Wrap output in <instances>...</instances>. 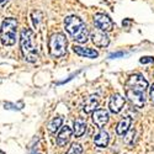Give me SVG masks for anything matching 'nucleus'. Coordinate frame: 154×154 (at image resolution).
<instances>
[{
	"instance_id": "nucleus-8",
	"label": "nucleus",
	"mask_w": 154,
	"mask_h": 154,
	"mask_svg": "<svg viewBox=\"0 0 154 154\" xmlns=\"http://www.w3.org/2000/svg\"><path fill=\"white\" fill-rule=\"evenodd\" d=\"M90 38L95 46L97 47H107L110 43V38L109 36L104 32V31H100V30H94L90 32Z\"/></svg>"
},
{
	"instance_id": "nucleus-15",
	"label": "nucleus",
	"mask_w": 154,
	"mask_h": 154,
	"mask_svg": "<svg viewBox=\"0 0 154 154\" xmlns=\"http://www.w3.org/2000/svg\"><path fill=\"white\" fill-rule=\"evenodd\" d=\"M109 140H110L109 133L105 132V131H100V132L94 137V143H95L96 147H99V148H105V147H107Z\"/></svg>"
},
{
	"instance_id": "nucleus-5",
	"label": "nucleus",
	"mask_w": 154,
	"mask_h": 154,
	"mask_svg": "<svg viewBox=\"0 0 154 154\" xmlns=\"http://www.w3.org/2000/svg\"><path fill=\"white\" fill-rule=\"evenodd\" d=\"M126 86L127 89H133V90L144 93L148 88V82L144 79V76L142 74H133L126 82Z\"/></svg>"
},
{
	"instance_id": "nucleus-10",
	"label": "nucleus",
	"mask_w": 154,
	"mask_h": 154,
	"mask_svg": "<svg viewBox=\"0 0 154 154\" xmlns=\"http://www.w3.org/2000/svg\"><path fill=\"white\" fill-rule=\"evenodd\" d=\"M93 121L94 123L99 127L102 128L109 121V113L106 110H102V109H96L93 113Z\"/></svg>"
},
{
	"instance_id": "nucleus-18",
	"label": "nucleus",
	"mask_w": 154,
	"mask_h": 154,
	"mask_svg": "<svg viewBox=\"0 0 154 154\" xmlns=\"http://www.w3.org/2000/svg\"><path fill=\"white\" fill-rule=\"evenodd\" d=\"M82 153H83V147L80 144H78V143L72 144V147L67 152V154H82Z\"/></svg>"
},
{
	"instance_id": "nucleus-2",
	"label": "nucleus",
	"mask_w": 154,
	"mask_h": 154,
	"mask_svg": "<svg viewBox=\"0 0 154 154\" xmlns=\"http://www.w3.org/2000/svg\"><path fill=\"white\" fill-rule=\"evenodd\" d=\"M20 46L23 58L30 63H35L38 59V52L33 43V32L30 29H22L20 37Z\"/></svg>"
},
{
	"instance_id": "nucleus-6",
	"label": "nucleus",
	"mask_w": 154,
	"mask_h": 154,
	"mask_svg": "<svg viewBox=\"0 0 154 154\" xmlns=\"http://www.w3.org/2000/svg\"><path fill=\"white\" fill-rule=\"evenodd\" d=\"M94 23H95V26L100 31L110 32V31L113 30V22H112V20L107 15H105V14H95Z\"/></svg>"
},
{
	"instance_id": "nucleus-12",
	"label": "nucleus",
	"mask_w": 154,
	"mask_h": 154,
	"mask_svg": "<svg viewBox=\"0 0 154 154\" xmlns=\"http://www.w3.org/2000/svg\"><path fill=\"white\" fill-rule=\"evenodd\" d=\"M73 134V131H72V128L68 127V126H64L62 128V131L59 132L58 137H57V144L59 147H63V146H66L68 142H69V139Z\"/></svg>"
},
{
	"instance_id": "nucleus-19",
	"label": "nucleus",
	"mask_w": 154,
	"mask_h": 154,
	"mask_svg": "<svg viewBox=\"0 0 154 154\" xmlns=\"http://www.w3.org/2000/svg\"><path fill=\"white\" fill-rule=\"evenodd\" d=\"M41 19H42V12L41 11H33L32 12V22H33L35 27H38Z\"/></svg>"
},
{
	"instance_id": "nucleus-20",
	"label": "nucleus",
	"mask_w": 154,
	"mask_h": 154,
	"mask_svg": "<svg viewBox=\"0 0 154 154\" xmlns=\"http://www.w3.org/2000/svg\"><path fill=\"white\" fill-rule=\"evenodd\" d=\"M127 133H128V134H127V137L125 138L126 143H127L128 146H133V143H134V136H136V131L131 130V131H128Z\"/></svg>"
},
{
	"instance_id": "nucleus-24",
	"label": "nucleus",
	"mask_w": 154,
	"mask_h": 154,
	"mask_svg": "<svg viewBox=\"0 0 154 154\" xmlns=\"http://www.w3.org/2000/svg\"><path fill=\"white\" fill-rule=\"evenodd\" d=\"M8 2H9V0H0V8H3V6H5Z\"/></svg>"
},
{
	"instance_id": "nucleus-17",
	"label": "nucleus",
	"mask_w": 154,
	"mask_h": 154,
	"mask_svg": "<svg viewBox=\"0 0 154 154\" xmlns=\"http://www.w3.org/2000/svg\"><path fill=\"white\" fill-rule=\"evenodd\" d=\"M62 122H63V119H62L60 116H56V117H53L52 120H51L49 125H48V130H49V132H51V133L57 132V131L59 130V127L62 126Z\"/></svg>"
},
{
	"instance_id": "nucleus-7",
	"label": "nucleus",
	"mask_w": 154,
	"mask_h": 154,
	"mask_svg": "<svg viewBox=\"0 0 154 154\" xmlns=\"http://www.w3.org/2000/svg\"><path fill=\"white\" fill-rule=\"evenodd\" d=\"M126 96L127 99L131 101V104L134 105L136 107L140 109L146 105V96L143 91L133 90V89H127L126 90Z\"/></svg>"
},
{
	"instance_id": "nucleus-9",
	"label": "nucleus",
	"mask_w": 154,
	"mask_h": 154,
	"mask_svg": "<svg viewBox=\"0 0 154 154\" xmlns=\"http://www.w3.org/2000/svg\"><path fill=\"white\" fill-rule=\"evenodd\" d=\"M125 97L120 94H113L111 97H110V102H109V107H110V111L113 112V113H119L122 107L125 106Z\"/></svg>"
},
{
	"instance_id": "nucleus-11",
	"label": "nucleus",
	"mask_w": 154,
	"mask_h": 154,
	"mask_svg": "<svg viewBox=\"0 0 154 154\" xmlns=\"http://www.w3.org/2000/svg\"><path fill=\"white\" fill-rule=\"evenodd\" d=\"M97 105H99V96L97 95H90V96H88L84 101L83 111L85 113H90V112L96 110Z\"/></svg>"
},
{
	"instance_id": "nucleus-13",
	"label": "nucleus",
	"mask_w": 154,
	"mask_h": 154,
	"mask_svg": "<svg viewBox=\"0 0 154 154\" xmlns=\"http://www.w3.org/2000/svg\"><path fill=\"white\" fill-rule=\"evenodd\" d=\"M131 125H132V119L131 117H125L123 120H121L116 127V133L119 136H125L127 134V132L131 130Z\"/></svg>"
},
{
	"instance_id": "nucleus-16",
	"label": "nucleus",
	"mask_w": 154,
	"mask_h": 154,
	"mask_svg": "<svg viewBox=\"0 0 154 154\" xmlns=\"http://www.w3.org/2000/svg\"><path fill=\"white\" fill-rule=\"evenodd\" d=\"M86 131V122L84 119H76L74 121V128H73V133L75 137H82Z\"/></svg>"
},
{
	"instance_id": "nucleus-22",
	"label": "nucleus",
	"mask_w": 154,
	"mask_h": 154,
	"mask_svg": "<svg viewBox=\"0 0 154 154\" xmlns=\"http://www.w3.org/2000/svg\"><path fill=\"white\" fill-rule=\"evenodd\" d=\"M149 95H150V99H152L153 104H154V83H153V85L150 86V90H149Z\"/></svg>"
},
{
	"instance_id": "nucleus-23",
	"label": "nucleus",
	"mask_w": 154,
	"mask_h": 154,
	"mask_svg": "<svg viewBox=\"0 0 154 154\" xmlns=\"http://www.w3.org/2000/svg\"><path fill=\"white\" fill-rule=\"evenodd\" d=\"M125 53L123 52H119V53H112V54H110V58H116V57H121V56H123Z\"/></svg>"
},
{
	"instance_id": "nucleus-21",
	"label": "nucleus",
	"mask_w": 154,
	"mask_h": 154,
	"mask_svg": "<svg viewBox=\"0 0 154 154\" xmlns=\"http://www.w3.org/2000/svg\"><path fill=\"white\" fill-rule=\"evenodd\" d=\"M152 62H154L153 57H143V58H140V63H142V64H147V63H152Z\"/></svg>"
},
{
	"instance_id": "nucleus-4",
	"label": "nucleus",
	"mask_w": 154,
	"mask_h": 154,
	"mask_svg": "<svg viewBox=\"0 0 154 154\" xmlns=\"http://www.w3.org/2000/svg\"><path fill=\"white\" fill-rule=\"evenodd\" d=\"M67 52V38L63 33H54L49 38V53L52 57H63Z\"/></svg>"
},
{
	"instance_id": "nucleus-14",
	"label": "nucleus",
	"mask_w": 154,
	"mask_h": 154,
	"mask_svg": "<svg viewBox=\"0 0 154 154\" xmlns=\"http://www.w3.org/2000/svg\"><path fill=\"white\" fill-rule=\"evenodd\" d=\"M73 49L76 54H79L82 57H86V58H96L99 56V53L93 48H84L80 46H74Z\"/></svg>"
},
{
	"instance_id": "nucleus-1",
	"label": "nucleus",
	"mask_w": 154,
	"mask_h": 154,
	"mask_svg": "<svg viewBox=\"0 0 154 154\" xmlns=\"http://www.w3.org/2000/svg\"><path fill=\"white\" fill-rule=\"evenodd\" d=\"M64 27H66L67 32L73 37V40L79 42V43H85L89 38V31L85 26V23L78 17V16H68L64 20Z\"/></svg>"
},
{
	"instance_id": "nucleus-3",
	"label": "nucleus",
	"mask_w": 154,
	"mask_h": 154,
	"mask_svg": "<svg viewBox=\"0 0 154 154\" xmlns=\"http://www.w3.org/2000/svg\"><path fill=\"white\" fill-rule=\"evenodd\" d=\"M17 20L14 17H8L3 21L0 29V41L4 46H12L16 42Z\"/></svg>"
}]
</instances>
